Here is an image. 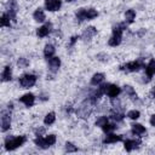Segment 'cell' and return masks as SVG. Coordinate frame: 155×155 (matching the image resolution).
I'll return each mask as SVG.
<instances>
[{
    "label": "cell",
    "instance_id": "cell-24",
    "mask_svg": "<svg viewBox=\"0 0 155 155\" xmlns=\"http://www.w3.org/2000/svg\"><path fill=\"white\" fill-rule=\"evenodd\" d=\"M54 120H56V114L54 113H48L44 119V124L45 125H51V124L54 122Z\"/></svg>",
    "mask_w": 155,
    "mask_h": 155
},
{
    "label": "cell",
    "instance_id": "cell-1",
    "mask_svg": "<svg viewBox=\"0 0 155 155\" xmlns=\"http://www.w3.org/2000/svg\"><path fill=\"white\" fill-rule=\"evenodd\" d=\"M124 29H125V24L124 23L117 24L116 27H114L113 35H111V38L108 41V44L110 46H117V45H120L121 39H122V31H124Z\"/></svg>",
    "mask_w": 155,
    "mask_h": 155
},
{
    "label": "cell",
    "instance_id": "cell-3",
    "mask_svg": "<svg viewBox=\"0 0 155 155\" xmlns=\"http://www.w3.org/2000/svg\"><path fill=\"white\" fill-rule=\"evenodd\" d=\"M98 16V12L94 8H79L76 12V18L82 22L85 19H92Z\"/></svg>",
    "mask_w": 155,
    "mask_h": 155
},
{
    "label": "cell",
    "instance_id": "cell-7",
    "mask_svg": "<svg viewBox=\"0 0 155 155\" xmlns=\"http://www.w3.org/2000/svg\"><path fill=\"white\" fill-rule=\"evenodd\" d=\"M45 6L48 11H58L61 8V0H45Z\"/></svg>",
    "mask_w": 155,
    "mask_h": 155
},
{
    "label": "cell",
    "instance_id": "cell-14",
    "mask_svg": "<svg viewBox=\"0 0 155 155\" xmlns=\"http://www.w3.org/2000/svg\"><path fill=\"white\" fill-rule=\"evenodd\" d=\"M48 65H50V70L52 73H56L61 65V59L58 57H51L48 61Z\"/></svg>",
    "mask_w": 155,
    "mask_h": 155
},
{
    "label": "cell",
    "instance_id": "cell-17",
    "mask_svg": "<svg viewBox=\"0 0 155 155\" xmlns=\"http://www.w3.org/2000/svg\"><path fill=\"white\" fill-rule=\"evenodd\" d=\"M131 130H132V133H134L137 136H140V134L145 133V127L143 125H140V124H133Z\"/></svg>",
    "mask_w": 155,
    "mask_h": 155
},
{
    "label": "cell",
    "instance_id": "cell-6",
    "mask_svg": "<svg viewBox=\"0 0 155 155\" xmlns=\"http://www.w3.org/2000/svg\"><path fill=\"white\" fill-rule=\"evenodd\" d=\"M35 82H36V76L33 74H24L19 79V85L23 88H29V87L34 86Z\"/></svg>",
    "mask_w": 155,
    "mask_h": 155
},
{
    "label": "cell",
    "instance_id": "cell-21",
    "mask_svg": "<svg viewBox=\"0 0 155 155\" xmlns=\"http://www.w3.org/2000/svg\"><path fill=\"white\" fill-rule=\"evenodd\" d=\"M33 17H34V19H35L36 22H44V21H45V13H44V11H42L41 8H38V10L34 12Z\"/></svg>",
    "mask_w": 155,
    "mask_h": 155
},
{
    "label": "cell",
    "instance_id": "cell-23",
    "mask_svg": "<svg viewBox=\"0 0 155 155\" xmlns=\"http://www.w3.org/2000/svg\"><path fill=\"white\" fill-rule=\"evenodd\" d=\"M10 16L7 13H4L1 16V19H0V25L1 27H10L11 25V22H10Z\"/></svg>",
    "mask_w": 155,
    "mask_h": 155
},
{
    "label": "cell",
    "instance_id": "cell-30",
    "mask_svg": "<svg viewBox=\"0 0 155 155\" xmlns=\"http://www.w3.org/2000/svg\"><path fill=\"white\" fill-rule=\"evenodd\" d=\"M111 119L114 121H121L124 119V114H121V113H114V114H111Z\"/></svg>",
    "mask_w": 155,
    "mask_h": 155
},
{
    "label": "cell",
    "instance_id": "cell-2",
    "mask_svg": "<svg viewBox=\"0 0 155 155\" xmlns=\"http://www.w3.org/2000/svg\"><path fill=\"white\" fill-rule=\"evenodd\" d=\"M34 143H35L38 147H40V148H42V149H46V148H48V147H51V145H53V144L56 143V136H54V134H48V136H46L45 138H42L41 136H38V137L35 138Z\"/></svg>",
    "mask_w": 155,
    "mask_h": 155
},
{
    "label": "cell",
    "instance_id": "cell-25",
    "mask_svg": "<svg viewBox=\"0 0 155 155\" xmlns=\"http://www.w3.org/2000/svg\"><path fill=\"white\" fill-rule=\"evenodd\" d=\"M115 128H116V126H115L114 124H108V122H107L105 125H103V126H102V130H103L105 133H110V132H111V131H114Z\"/></svg>",
    "mask_w": 155,
    "mask_h": 155
},
{
    "label": "cell",
    "instance_id": "cell-26",
    "mask_svg": "<svg viewBox=\"0 0 155 155\" xmlns=\"http://www.w3.org/2000/svg\"><path fill=\"white\" fill-rule=\"evenodd\" d=\"M124 91H125V92H126V93H127V94H128L131 98L137 97V93L134 92V90H133L131 86H125V87H124Z\"/></svg>",
    "mask_w": 155,
    "mask_h": 155
},
{
    "label": "cell",
    "instance_id": "cell-10",
    "mask_svg": "<svg viewBox=\"0 0 155 155\" xmlns=\"http://www.w3.org/2000/svg\"><path fill=\"white\" fill-rule=\"evenodd\" d=\"M51 27H52L51 23H46V24L41 25V27L36 30V35H38L39 38H45V36L48 35V33L51 31Z\"/></svg>",
    "mask_w": 155,
    "mask_h": 155
},
{
    "label": "cell",
    "instance_id": "cell-16",
    "mask_svg": "<svg viewBox=\"0 0 155 155\" xmlns=\"http://www.w3.org/2000/svg\"><path fill=\"white\" fill-rule=\"evenodd\" d=\"M1 79L2 81H10L12 79V71H11V67L6 65L2 70V74H1Z\"/></svg>",
    "mask_w": 155,
    "mask_h": 155
},
{
    "label": "cell",
    "instance_id": "cell-5",
    "mask_svg": "<svg viewBox=\"0 0 155 155\" xmlns=\"http://www.w3.org/2000/svg\"><path fill=\"white\" fill-rule=\"evenodd\" d=\"M143 67H144V64H143L142 59H138V61L128 62V63L121 65L120 69H121V70H125V71H130V73H132V71H138V70H139L140 68H143Z\"/></svg>",
    "mask_w": 155,
    "mask_h": 155
},
{
    "label": "cell",
    "instance_id": "cell-20",
    "mask_svg": "<svg viewBox=\"0 0 155 155\" xmlns=\"http://www.w3.org/2000/svg\"><path fill=\"white\" fill-rule=\"evenodd\" d=\"M103 80H104V74H102V73H97V74H94V75L92 76V79H91V84H92V85H99Z\"/></svg>",
    "mask_w": 155,
    "mask_h": 155
},
{
    "label": "cell",
    "instance_id": "cell-27",
    "mask_svg": "<svg viewBox=\"0 0 155 155\" xmlns=\"http://www.w3.org/2000/svg\"><path fill=\"white\" fill-rule=\"evenodd\" d=\"M127 116H128L130 119H132V120H137V119L140 116V113H139L138 110H130V111L127 113Z\"/></svg>",
    "mask_w": 155,
    "mask_h": 155
},
{
    "label": "cell",
    "instance_id": "cell-29",
    "mask_svg": "<svg viewBox=\"0 0 155 155\" xmlns=\"http://www.w3.org/2000/svg\"><path fill=\"white\" fill-rule=\"evenodd\" d=\"M107 122H108V117H107V116H101L99 119H97V121H96V126L102 127V126L105 125Z\"/></svg>",
    "mask_w": 155,
    "mask_h": 155
},
{
    "label": "cell",
    "instance_id": "cell-12",
    "mask_svg": "<svg viewBox=\"0 0 155 155\" xmlns=\"http://www.w3.org/2000/svg\"><path fill=\"white\" fill-rule=\"evenodd\" d=\"M140 144V140L139 139H128V140H125V149L127 151H132L133 149L138 148Z\"/></svg>",
    "mask_w": 155,
    "mask_h": 155
},
{
    "label": "cell",
    "instance_id": "cell-11",
    "mask_svg": "<svg viewBox=\"0 0 155 155\" xmlns=\"http://www.w3.org/2000/svg\"><path fill=\"white\" fill-rule=\"evenodd\" d=\"M120 140H122V136H120V134H114V133H108V136L104 138V140H103V143L104 144H110V143H116V142H120Z\"/></svg>",
    "mask_w": 155,
    "mask_h": 155
},
{
    "label": "cell",
    "instance_id": "cell-32",
    "mask_svg": "<svg viewBox=\"0 0 155 155\" xmlns=\"http://www.w3.org/2000/svg\"><path fill=\"white\" fill-rule=\"evenodd\" d=\"M78 39H79V36L78 35H75V36H71V39H70V46H73L76 41H78Z\"/></svg>",
    "mask_w": 155,
    "mask_h": 155
},
{
    "label": "cell",
    "instance_id": "cell-18",
    "mask_svg": "<svg viewBox=\"0 0 155 155\" xmlns=\"http://www.w3.org/2000/svg\"><path fill=\"white\" fill-rule=\"evenodd\" d=\"M96 33H97V29H96L94 27H90V28H87V29L84 31L82 38H84V39H90V38L94 36V35H96Z\"/></svg>",
    "mask_w": 155,
    "mask_h": 155
},
{
    "label": "cell",
    "instance_id": "cell-34",
    "mask_svg": "<svg viewBox=\"0 0 155 155\" xmlns=\"http://www.w3.org/2000/svg\"><path fill=\"white\" fill-rule=\"evenodd\" d=\"M151 96H153V97L155 98V87H154V88L151 90Z\"/></svg>",
    "mask_w": 155,
    "mask_h": 155
},
{
    "label": "cell",
    "instance_id": "cell-8",
    "mask_svg": "<svg viewBox=\"0 0 155 155\" xmlns=\"http://www.w3.org/2000/svg\"><path fill=\"white\" fill-rule=\"evenodd\" d=\"M19 101H21L24 105H27V107H33V105H34V102H35V97H34L33 93H25V94H23V96L19 98Z\"/></svg>",
    "mask_w": 155,
    "mask_h": 155
},
{
    "label": "cell",
    "instance_id": "cell-9",
    "mask_svg": "<svg viewBox=\"0 0 155 155\" xmlns=\"http://www.w3.org/2000/svg\"><path fill=\"white\" fill-rule=\"evenodd\" d=\"M11 127V117L7 113H2L1 116V131L5 132Z\"/></svg>",
    "mask_w": 155,
    "mask_h": 155
},
{
    "label": "cell",
    "instance_id": "cell-28",
    "mask_svg": "<svg viewBox=\"0 0 155 155\" xmlns=\"http://www.w3.org/2000/svg\"><path fill=\"white\" fill-rule=\"evenodd\" d=\"M65 150H67L68 153H74V151H76V150H78V148H76L73 143L67 142V143H65Z\"/></svg>",
    "mask_w": 155,
    "mask_h": 155
},
{
    "label": "cell",
    "instance_id": "cell-31",
    "mask_svg": "<svg viewBox=\"0 0 155 155\" xmlns=\"http://www.w3.org/2000/svg\"><path fill=\"white\" fill-rule=\"evenodd\" d=\"M18 65L19 67H25V65H28V61L25 58H19L18 59Z\"/></svg>",
    "mask_w": 155,
    "mask_h": 155
},
{
    "label": "cell",
    "instance_id": "cell-13",
    "mask_svg": "<svg viewBox=\"0 0 155 155\" xmlns=\"http://www.w3.org/2000/svg\"><path fill=\"white\" fill-rule=\"evenodd\" d=\"M120 92H121V88H120L117 85H109V86H108L107 94H108L110 98H115V97H117Z\"/></svg>",
    "mask_w": 155,
    "mask_h": 155
},
{
    "label": "cell",
    "instance_id": "cell-19",
    "mask_svg": "<svg viewBox=\"0 0 155 155\" xmlns=\"http://www.w3.org/2000/svg\"><path fill=\"white\" fill-rule=\"evenodd\" d=\"M54 47L52 46V45H46L45 46V48H44V56L46 57V58H51V57H53V54H54Z\"/></svg>",
    "mask_w": 155,
    "mask_h": 155
},
{
    "label": "cell",
    "instance_id": "cell-33",
    "mask_svg": "<svg viewBox=\"0 0 155 155\" xmlns=\"http://www.w3.org/2000/svg\"><path fill=\"white\" fill-rule=\"evenodd\" d=\"M150 124H151V126H155V114L150 117Z\"/></svg>",
    "mask_w": 155,
    "mask_h": 155
},
{
    "label": "cell",
    "instance_id": "cell-22",
    "mask_svg": "<svg viewBox=\"0 0 155 155\" xmlns=\"http://www.w3.org/2000/svg\"><path fill=\"white\" fill-rule=\"evenodd\" d=\"M134 18H136V12H134V10H127L126 13H125V19H126V22L130 24V23H132V22L134 21Z\"/></svg>",
    "mask_w": 155,
    "mask_h": 155
},
{
    "label": "cell",
    "instance_id": "cell-4",
    "mask_svg": "<svg viewBox=\"0 0 155 155\" xmlns=\"http://www.w3.org/2000/svg\"><path fill=\"white\" fill-rule=\"evenodd\" d=\"M24 142H25V137L24 136H18V137H15V138H6L5 148L7 150H15L16 148L23 145Z\"/></svg>",
    "mask_w": 155,
    "mask_h": 155
},
{
    "label": "cell",
    "instance_id": "cell-15",
    "mask_svg": "<svg viewBox=\"0 0 155 155\" xmlns=\"http://www.w3.org/2000/svg\"><path fill=\"white\" fill-rule=\"evenodd\" d=\"M145 73H147V76L150 79L153 75H155V59H151L148 65L145 67Z\"/></svg>",
    "mask_w": 155,
    "mask_h": 155
},
{
    "label": "cell",
    "instance_id": "cell-35",
    "mask_svg": "<svg viewBox=\"0 0 155 155\" xmlns=\"http://www.w3.org/2000/svg\"><path fill=\"white\" fill-rule=\"evenodd\" d=\"M65 1H68V2H70V1H74V0H65Z\"/></svg>",
    "mask_w": 155,
    "mask_h": 155
}]
</instances>
